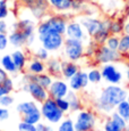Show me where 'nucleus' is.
Listing matches in <instances>:
<instances>
[{
	"label": "nucleus",
	"instance_id": "obj_1",
	"mask_svg": "<svg viewBox=\"0 0 129 131\" xmlns=\"http://www.w3.org/2000/svg\"><path fill=\"white\" fill-rule=\"evenodd\" d=\"M128 91L119 84H109L103 88L95 100V108L103 114H111L121 102L127 99Z\"/></svg>",
	"mask_w": 129,
	"mask_h": 131
},
{
	"label": "nucleus",
	"instance_id": "obj_2",
	"mask_svg": "<svg viewBox=\"0 0 129 131\" xmlns=\"http://www.w3.org/2000/svg\"><path fill=\"white\" fill-rule=\"evenodd\" d=\"M69 14V13H68ZM68 14H52L46 16L36 25V33L38 36L45 34L48 32H57V33L63 34L66 33L67 24L69 22Z\"/></svg>",
	"mask_w": 129,
	"mask_h": 131
},
{
	"label": "nucleus",
	"instance_id": "obj_3",
	"mask_svg": "<svg viewBox=\"0 0 129 131\" xmlns=\"http://www.w3.org/2000/svg\"><path fill=\"white\" fill-rule=\"evenodd\" d=\"M41 113L42 117L45 121H48L50 124H57L60 123L63 120L64 113L59 108L56 99L49 97L46 100L41 103Z\"/></svg>",
	"mask_w": 129,
	"mask_h": 131
},
{
	"label": "nucleus",
	"instance_id": "obj_4",
	"mask_svg": "<svg viewBox=\"0 0 129 131\" xmlns=\"http://www.w3.org/2000/svg\"><path fill=\"white\" fill-rule=\"evenodd\" d=\"M62 49L64 57L71 62L77 63L85 56V42L82 40L66 38Z\"/></svg>",
	"mask_w": 129,
	"mask_h": 131
},
{
	"label": "nucleus",
	"instance_id": "obj_5",
	"mask_svg": "<svg viewBox=\"0 0 129 131\" xmlns=\"http://www.w3.org/2000/svg\"><path fill=\"white\" fill-rule=\"evenodd\" d=\"M122 58H123L122 55L118 50L111 49L105 43L98 46L95 50V54L93 56L95 64H99V65L109 64V63H117V62H120Z\"/></svg>",
	"mask_w": 129,
	"mask_h": 131
},
{
	"label": "nucleus",
	"instance_id": "obj_6",
	"mask_svg": "<svg viewBox=\"0 0 129 131\" xmlns=\"http://www.w3.org/2000/svg\"><path fill=\"white\" fill-rule=\"evenodd\" d=\"M38 38L41 46L45 48L46 50H49L50 52H56L62 49L64 39H66L63 34L57 33V32H48L45 34L38 36Z\"/></svg>",
	"mask_w": 129,
	"mask_h": 131
},
{
	"label": "nucleus",
	"instance_id": "obj_7",
	"mask_svg": "<svg viewBox=\"0 0 129 131\" xmlns=\"http://www.w3.org/2000/svg\"><path fill=\"white\" fill-rule=\"evenodd\" d=\"M76 131H93L96 127V116L92 111L82 110L74 121Z\"/></svg>",
	"mask_w": 129,
	"mask_h": 131
},
{
	"label": "nucleus",
	"instance_id": "obj_8",
	"mask_svg": "<svg viewBox=\"0 0 129 131\" xmlns=\"http://www.w3.org/2000/svg\"><path fill=\"white\" fill-rule=\"evenodd\" d=\"M13 29L15 30H19L23 32V34L25 36L27 40V46H31L35 40V31H36V26H35V22L32 18L28 17H24L21 18L19 21H17L16 23H14Z\"/></svg>",
	"mask_w": 129,
	"mask_h": 131
},
{
	"label": "nucleus",
	"instance_id": "obj_9",
	"mask_svg": "<svg viewBox=\"0 0 129 131\" xmlns=\"http://www.w3.org/2000/svg\"><path fill=\"white\" fill-rule=\"evenodd\" d=\"M101 73L104 81H106L109 84H120L122 82L123 75L122 72L119 71L118 67L115 65V63L101 65Z\"/></svg>",
	"mask_w": 129,
	"mask_h": 131
},
{
	"label": "nucleus",
	"instance_id": "obj_10",
	"mask_svg": "<svg viewBox=\"0 0 129 131\" xmlns=\"http://www.w3.org/2000/svg\"><path fill=\"white\" fill-rule=\"evenodd\" d=\"M78 21L83 25L87 36L91 39L104 26V18L101 19L96 16H86V15H83V16L79 17Z\"/></svg>",
	"mask_w": 129,
	"mask_h": 131
},
{
	"label": "nucleus",
	"instance_id": "obj_11",
	"mask_svg": "<svg viewBox=\"0 0 129 131\" xmlns=\"http://www.w3.org/2000/svg\"><path fill=\"white\" fill-rule=\"evenodd\" d=\"M23 90L28 92V94L32 96V98L38 103H43L44 100H46L50 97L48 89L43 88L42 85H40L38 82H35V81L25 82L23 85Z\"/></svg>",
	"mask_w": 129,
	"mask_h": 131
},
{
	"label": "nucleus",
	"instance_id": "obj_12",
	"mask_svg": "<svg viewBox=\"0 0 129 131\" xmlns=\"http://www.w3.org/2000/svg\"><path fill=\"white\" fill-rule=\"evenodd\" d=\"M64 37L71 38V39L82 40L84 42L90 39V37L87 36V33H86L85 29L83 27V25L80 24V22L76 21V19H69L68 24H67Z\"/></svg>",
	"mask_w": 129,
	"mask_h": 131
},
{
	"label": "nucleus",
	"instance_id": "obj_13",
	"mask_svg": "<svg viewBox=\"0 0 129 131\" xmlns=\"http://www.w3.org/2000/svg\"><path fill=\"white\" fill-rule=\"evenodd\" d=\"M70 88H69V84L67 83L64 80L62 79H54L52 81L51 85L49 87L48 91H49V95H50L51 98L53 99H58V98H64L67 96V94L69 92Z\"/></svg>",
	"mask_w": 129,
	"mask_h": 131
},
{
	"label": "nucleus",
	"instance_id": "obj_14",
	"mask_svg": "<svg viewBox=\"0 0 129 131\" xmlns=\"http://www.w3.org/2000/svg\"><path fill=\"white\" fill-rule=\"evenodd\" d=\"M50 9L51 8L49 5V0H34L33 6L28 8V10L31 12L33 18L40 22L43 18H45Z\"/></svg>",
	"mask_w": 129,
	"mask_h": 131
},
{
	"label": "nucleus",
	"instance_id": "obj_15",
	"mask_svg": "<svg viewBox=\"0 0 129 131\" xmlns=\"http://www.w3.org/2000/svg\"><path fill=\"white\" fill-rule=\"evenodd\" d=\"M68 84H69V88L70 90H74V91H80V90L85 89L86 87L88 85L90 81H88V75H87V72L85 71H79L74 75L71 79L68 80Z\"/></svg>",
	"mask_w": 129,
	"mask_h": 131
},
{
	"label": "nucleus",
	"instance_id": "obj_16",
	"mask_svg": "<svg viewBox=\"0 0 129 131\" xmlns=\"http://www.w3.org/2000/svg\"><path fill=\"white\" fill-rule=\"evenodd\" d=\"M74 0H49L51 10L58 13V14H68L71 12Z\"/></svg>",
	"mask_w": 129,
	"mask_h": 131
},
{
	"label": "nucleus",
	"instance_id": "obj_17",
	"mask_svg": "<svg viewBox=\"0 0 129 131\" xmlns=\"http://www.w3.org/2000/svg\"><path fill=\"white\" fill-rule=\"evenodd\" d=\"M98 1L104 12L112 15L111 17H113V15H116L117 12L122 9L125 6L122 0H98Z\"/></svg>",
	"mask_w": 129,
	"mask_h": 131
},
{
	"label": "nucleus",
	"instance_id": "obj_18",
	"mask_svg": "<svg viewBox=\"0 0 129 131\" xmlns=\"http://www.w3.org/2000/svg\"><path fill=\"white\" fill-rule=\"evenodd\" d=\"M79 71V66L76 62L71 60H61V77L66 80H69Z\"/></svg>",
	"mask_w": 129,
	"mask_h": 131
},
{
	"label": "nucleus",
	"instance_id": "obj_19",
	"mask_svg": "<svg viewBox=\"0 0 129 131\" xmlns=\"http://www.w3.org/2000/svg\"><path fill=\"white\" fill-rule=\"evenodd\" d=\"M110 21H111V17H105V18H104V26L92 38V40H93L98 46L104 45L106 42V40H108V38L111 36L110 29H109V26H110Z\"/></svg>",
	"mask_w": 129,
	"mask_h": 131
},
{
	"label": "nucleus",
	"instance_id": "obj_20",
	"mask_svg": "<svg viewBox=\"0 0 129 131\" xmlns=\"http://www.w3.org/2000/svg\"><path fill=\"white\" fill-rule=\"evenodd\" d=\"M11 57L14 59V63L17 67V71L18 72H23L24 70L26 69L27 63H28V59H27V55L21 48H17L15 51L11 52Z\"/></svg>",
	"mask_w": 129,
	"mask_h": 131
},
{
	"label": "nucleus",
	"instance_id": "obj_21",
	"mask_svg": "<svg viewBox=\"0 0 129 131\" xmlns=\"http://www.w3.org/2000/svg\"><path fill=\"white\" fill-rule=\"evenodd\" d=\"M125 16H113L111 17L110 21V33L115 34V36H121L123 34V27H125V22H126Z\"/></svg>",
	"mask_w": 129,
	"mask_h": 131
},
{
	"label": "nucleus",
	"instance_id": "obj_22",
	"mask_svg": "<svg viewBox=\"0 0 129 131\" xmlns=\"http://www.w3.org/2000/svg\"><path fill=\"white\" fill-rule=\"evenodd\" d=\"M26 72L31 73V74H41V73L46 72V66H45V62L33 57L31 60H28L26 66Z\"/></svg>",
	"mask_w": 129,
	"mask_h": 131
},
{
	"label": "nucleus",
	"instance_id": "obj_23",
	"mask_svg": "<svg viewBox=\"0 0 129 131\" xmlns=\"http://www.w3.org/2000/svg\"><path fill=\"white\" fill-rule=\"evenodd\" d=\"M8 40H9V43L11 46H14L15 48H22L24 46H27L26 38L23 34V32L19 31V30L13 29V31L8 34Z\"/></svg>",
	"mask_w": 129,
	"mask_h": 131
},
{
	"label": "nucleus",
	"instance_id": "obj_24",
	"mask_svg": "<svg viewBox=\"0 0 129 131\" xmlns=\"http://www.w3.org/2000/svg\"><path fill=\"white\" fill-rule=\"evenodd\" d=\"M46 73L52 78H60L61 77V60L58 58H49L45 62Z\"/></svg>",
	"mask_w": 129,
	"mask_h": 131
},
{
	"label": "nucleus",
	"instance_id": "obj_25",
	"mask_svg": "<svg viewBox=\"0 0 129 131\" xmlns=\"http://www.w3.org/2000/svg\"><path fill=\"white\" fill-rule=\"evenodd\" d=\"M66 98L68 99L69 104H70L71 112H79V111H82V102H80L79 96L77 95V91L69 90V92L67 94Z\"/></svg>",
	"mask_w": 129,
	"mask_h": 131
},
{
	"label": "nucleus",
	"instance_id": "obj_26",
	"mask_svg": "<svg viewBox=\"0 0 129 131\" xmlns=\"http://www.w3.org/2000/svg\"><path fill=\"white\" fill-rule=\"evenodd\" d=\"M0 64H1V66L4 67V70L8 73V74H17V73H18L16 65H15V63H14V59H13V57H11V54L10 55L7 54V55H5V56H2L1 60H0Z\"/></svg>",
	"mask_w": 129,
	"mask_h": 131
},
{
	"label": "nucleus",
	"instance_id": "obj_27",
	"mask_svg": "<svg viewBox=\"0 0 129 131\" xmlns=\"http://www.w3.org/2000/svg\"><path fill=\"white\" fill-rule=\"evenodd\" d=\"M38 105H36L35 102H33V100H28V102H22L19 103L18 105H17L16 110L17 112L19 113V114L22 115V116H24V115L28 114V113L33 112V111L38 110Z\"/></svg>",
	"mask_w": 129,
	"mask_h": 131
},
{
	"label": "nucleus",
	"instance_id": "obj_28",
	"mask_svg": "<svg viewBox=\"0 0 129 131\" xmlns=\"http://www.w3.org/2000/svg\"><path fill=\"white\" fill-rule=\"evenodd\" d=\"M118 51L122 55V57L129 58V34H121L120 36V43H119Z\"/></svg>",
	"mask_w": 129,
	"mask_h": 131
},
{
	"label": "nucleus",
	"instance_id": "obj_29",
	"mask_svg": "<svg viewBox=\"0 0 129 131\" xmlns=\"http://www.w3.org/2000/svg\"><path fill=\"white\" fill-rule=\"evenodd\" d=\"M22 119H23V121H25V122L32 123V124H38V123L41 122V119H42L41 108H38V110L24 115V116H22Z\"/></svg>",
	"mask_w": 129,
	"mask_h": 131
},
{
	"label": "nucleus",
	"instance_id": "obj_30",
	"mask_svg": "<svg viewBox=\"0 0 129 131\" xmlns=\"http://www.w3.org/2000/svg\"><path fill=\"white\" fill-rule=\"evenodd\" d=\"M87 75H88V81H90V83H93V84L100 83L103 80L102 73H101L100 69H91L90 71L87 72Z\"/></svg>",
	"mask_w": 129,
	"mask_h": 131
},
{
	"label": "nucleus",
	"instance_id": "obj_31",
	"mask_svg": "<svg viewBox=\"0 0 129 131\" xmlns=\"http://www.w3.org/2000/svg\"><path fill=\"white\" fill-rule=\"evenodd\" d=\"M116 112L118 113L119 115H121V116L129 123V103L127 102V99L121 102L120 104L117 106Z\"/></svg>",
	"mask_w": 129,
	"mask_h": 131
},
{
	"label": "nucleus",
	"instance_id": "obj_32",
	"mask_svg": "<svg viewBox=\"0 0 129 131\" xmlns=\"http://www.w3.org/2000/svg\"><path fill=\"white\" fill-rule=\"evenodd\" d=\"M57 131H76L75 130V124H74V121L71 120L70 117L63 119L60 123H59Z\"/></svg>",
	"mask_w": 129,
	"mask_h": 131
},
{
	"label": "nucleus",
	"instance_id": "obj_33",
	"mask_svg": "<svg viewBox=\"0 0 129 131\" xmlns=\"http://www.w3.org/2000/svg\"><path fill=\"white\" fill-rule=\"evenodd\" d=\"M119 43H120V36H115V34H111L105 42L106 46L113 50H118Z\"/></svg>",
	"mask_w": 129,
	"mask_h": 131
},
{
	"label": "nucleus",
	"instance_id": "obj_34",
	"mask_svg": "<svg viewBox=\"0 0 129 131\" xmlns=\"http://www.w3.org/2000/svg\"><path fill=\"white\" fill-rule=\"evenodd\" d=\"M34 57L43 60V62H46V60L50 58V51L41 46L40 48H38V49L35 50V52H34Z\"/></svg>",
	"mask_w": 129,
	"mask_h": 131
},
{
	"label": "nucleus",
	"instance_id": "obj_35",
	"mask_svg": "<svg viewBox=\"0 0 129 131\" xmlns=\"http://www.w3.org/2000/svg\"><path fill=\"white\" fill-rule=\"evenodd\" d=\"M9 12L8 0H0V19H6L9 16Z\"/></svg>",
	"mask_w": 129,
	"mask_h": 131
},
{
	"label": "nucleus",
	"instance_id": "obj_36",
	"mask_svg": "<svg viewBox=\"0 0 129 131\" xmlns=\"http://www.w3.org/2000/svg\"><path fill=\"white\" fill-rule=\"evenodd\" d=\"M96 48H98V45H96L93 40H90V41L87 42V45L85 46V56L90 57V58H93Z\"/></svg>",
	"mask_w": 129,
	"mask_h": 131
},
{
	"label": "nucleus",
	"instance_id": "obj_37",
	"mask_svg": "<svg viewBox=\"0 0 129 131\" xmlns=\"http://www.w3.org/2000/svg\"><path fill=\"white\" fill-rule=\"evenodd\" d=\"M85 6H86V2H83L80 0H74L73 6H71V12L75 13V14H83Z\"/></svg>",
	"mask_w": 129,
	"mask_h": 131
},
{
	"label": "nucleus",
	"instance_id": "obj_38",
	"mask_svg": "<svg viewBox=\"0 0 129 131\" xmlns=\"http://www.w3.org/2000/svg\"><path fill=\"white\" fill-rule=\"evenodd\" d=\"M103 129H104V131H122L116 124V122L111 119L110 116L106 119L105 123H104V125H103Z\"/></svg>",
	"mask_w": 129,
	"mask_h": 131
},
{
	"label": "nucleus",
	"instance_id": "obj_39",
	"mask_svg": "<svg viewBox=\"0 0 129 131\" xmlns=\"http://www.w3.org/2000/svg\"><path fill=\"white\" fill-rule=\"evenodd\" d=\"M56 102H57V104H58L59 108H60L63 113L70 112V104H69L68 99H67L66 97L64 98H58V99H56Z\"/></svg>",
	"mask_w": 129,
	"mask_h": 131
},
{
	"label": "nucleus",
	"instance_id": "obj_40",
	"mask_svg": "<svg viewBox=\"0 0 129 131\" xmlns=\"http://www.w3.org/2000/svg\"><path fill=\"white\" fill-rule=\"evenodd\" d=\"M14 104V97L10 96V94H6L0 97V106L2 107H9Z\"/></svg>",
	"mask_w": 129,
	"mask_h": 131
},
{
	"label": "nucleus",
	"instance_id": "obj_41",
	"mask_svg": "<svg viewBox=\"0 0 129 131\" xmlns=\"http://www.w3.org/2000/svg\"><path fill=\"white\" fill-rule=\"evenodd\" d=\"M18 131H36V124L22 121L18 124Z\"/></svg>",
	"mask_w": 129,
	"mask_h": 131
},
{
	"label": "nucleus",
	"instance_id": "obj_42",
	"mask_svg": "<svg viewBox=\"0 0 129 131\" xmlns=\"http://www.w3.org/2000/svg\"><path fill=\"white\" fill-rule=\"evenodd\" d=\"M2 85H4V87H5V89H6L7 94H10V92L14 90V88H15L14 80L11 79L10 77H8L6 80H5V82H4V83H2Z\"/></svg>",
	"mask_w": 129,
	"mask_h": 131
},
{
	"label": "nucleus",
	"instance_id": "obj_43",
	"mask_svg": "<svg viewBox=\"0 0 129 131\" xmlns=\"http://www.w3.org/2000/svg\"><path fill=\"white\" fill-rule=\"evenodd\" d=\"M9 45V40H8V34H4L0 33V51L5 50Z\"/></svg>",
	"mask_w": 129,
	"mask_h": 131
},
{
	"label": "nucleus",
	"instance_id": "obj_44",
	"mask_svg": "<svg viewBox=\"0 0 129 131\" xmlns=\"http://www.w3.org/2000/svg\"><path fill=\"white\" fill-rule=\"evenodd\" d=\"M36 131H54V129L50 124H43L40 122L36 124Z\"/></svg>",
	"mask_w": 129,
	"mask_h": 131
},
{
	"label": "nucleus",
	"instance_id": "obj_45",
	"mask_svg": "<svg viewBox=\"0 0 129 131\" xmlns=\"http://www.w3.org/2000/svg\"><path fill=\"white\" fill-rule=\"evenodd\" d=\"M9 119V111L6 107H0V122Z\"/></svg>",
	"mask_w": 129,
	"mask_h": 131
},
{
	"label": "nucleus",
	"instance_id": "obj_46",
	"mask_svg": "<svg viewBox=\"0 0 129 131\" xmlns=\"http://www.w3.org/2000/svg\"><path fill=\"white\" fill-rule=\"evenodd\" d=\"M8 31H9V26L8 23L6 22V19H0V33L8 34Z\"/></svg>",
	"mask_w": 129,
	"mask_h": 131
},
{
	"label": "nucleus",
	"instance_id": "obj_47",
	"mask_svg": "<svg viewBox=\"0 0 129 131\" xmlns=\"http://www.w3.org/2000/svg\"><path fill=\"white\" fill-rule=\"evenodd\" d=\"M8 77H9V74H8V73H7L6 71H5L4 67L0 66V83H1V84L4 83L5 80H6Z\"/></svg>",
	"mask_w": 129,
	"mask_h": 131
},
{
	"label": "nucleus",
	"instance_id": "obj_48",
	"mask_svg": "<svg viewBox=\"0 0 129 131\" xmlns=\"http://www.w3.org/2000/svg\"><path fill=\"white\" fill-rule=\"evenodd\" d=\"M17 1H18L21 5H23L24 7H26L27 9L31 8L34 4V0H17Z\"/></svg>",
	"mask_w": 129,
	"mask_h": 131
},
{
	"label": "nucleus",
	"instance_id": "obj_49",
	"mask_svg": "<svg viewBox=\"0 0 129 131\" xmlns=\"http://www.w3.org/2000/svg\"><path fill=\"white\" fill-rule=\"evenodd\" d=\"M123 16L126 18H129V1H127L123 6Z\"/></svg>",
	"mask_w": 129,
	"mask_h": 131
},
{
	"label": "nucleus",
	"instance_id": "obj_50",
	"mask_svg": "<svg viewBox=\"0 0 129 131\" xmlns=\"http://www.w3.org/2000/svg\"><path fill=\"white\" fill-rule=\"evenodd\" d=\"M123 33L129 34V18L126 19L125 22V27H123Z\"/></svg>",
	"mask_w": 129,
	"mask_h": 131
},
{
	"label": "nucleus",
	"instance_id": "obj_51",
	"mask_svg": "<svg viewBox=\"0 0 129 131\" xmlns=\"http://www.w3.org/2000/svg\"><path fill=\"white\" fill-rule=\"evenodd\" d=\"M6 94H7V91H6V89H5V87L0 83V97L4 96V95H6Z\"/></svg>",
	"mask_w": 129,
	"mask_h": 131
},
{
	"label": "nucleus",
	"instance_id": "obj_52",
	"mask_svg": "<svg viewBox=\"0 0 129 131\" xmlns=\"http://www.w3.org/2000/svg\"><path fill=\"white\" fill-rule=\"evenodd\" d=\"M126 79H127V81L129 83V65L127 66V70H126Z\"/></svg>",
	"mask_w": 129,
	"mask_h": 131
},
{
	"label": "nucleus",
	"instance_id": "obj_53",
	"mask_svg": "<svg viewBox=\"0 0 129 131\" xmlns=\"http://www.w3.org/2000/svg\"><path fill=\"white\" fill-rule=\"evenodd\" d=\"M80 1L86 2V4H93V2H95L96 0H80Z\"/></svg>",
	"mask_w": 129,
	"mask_h": 131
},
{
	"label": "nucleus",
	"instance_id": "obj_54",
	"mask_svg": "<svg viewBox=\"0 0 129 131\" xmlns=\"http://www.w3.org/2000/svg\"><path fill=\"white\" fill-rule=\"evenodd\" d=\"M127 102L129 103V92H128V96H127Z\"/></svg>",
	"mask_w": 129,
	"mask_h": 131
}]
</instances>
